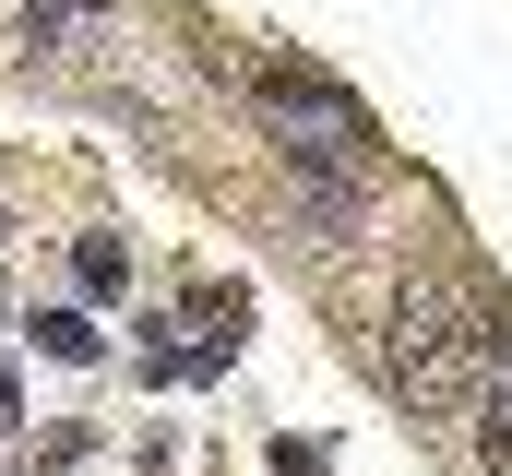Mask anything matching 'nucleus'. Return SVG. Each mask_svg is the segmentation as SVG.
<instances>
[{
  "mask_svg": "<svg viewBox=\"0 0 512 476\" xmlns=\"http://www.w3.org/2000/svg\"><path fill=\"white\" fill-rule=\"evenodd\" d=\"M72 274H84V298H120V286H131V250H120V238H84Z\"/></svg>",
  "mask_w": 512,
  "mask_h": 476,
  "instance_id": "4",
  "label": "nucleus"
},
{
  "mask_svg": "<svg viewBox=\"0 0 512 476\" xmlns=\"http://www.w3.org/2000/svg\"><path fill=\"white\" fill-rule=\"evenodd\" d=\"M393 381H405L429 417H477V334H465L429 286L393 298Z\"/></svg>",
  "mask_w": 512,
  "mask_h": 476,
  "instance_id": "1",
  "label": "nucleus"
},
{
  "mask_svg": "<svg viewBox=\"0 0 512 476\" xmlns=\"http://www.w3.org/2000/svg\"><path fill=\"white\" fill-rule=\"evenodd\" d=\"M84 12H108V0H24V48H60Z\"/></svg>",
  "mask_w": 512,
  "mask_h": 476,
  "instance_id": "5",
  "label": "nucleus"
},
{
  "mask_svg": "<svg viewBox=\"0 0 512 476\" xmlns=\"http://www.w3.org/2000/svg\"><path fill=\"white\" fill-rule=\"evenodd\" d=\"M36 346L60 357V369H96V357H108V334H96L84 310H36Z\"/></svg>",
  "mask_w": 512,
  "mask_h": 476,
  "instance_id": "3",
  "label": "nucleus"
},
{
  "mask_svg": "<svg viewBox=\"0 0 512 476\" xmlns=\"http://www.w3.org/2000/svg\"><path fill=\"white\" fill-rule=\"evenodd\" d=\"M12 429H24V381L0 369V441H12Z\"/></svg>",
  "mask_w": 512,
  "mask_h": 476,
  "instance_id": "6",
  "label": "nucleus"
},
{
  "mask_svg": "<svg viewBox=\"0 0 512 476\" xmlns=\"http://www.w3.org/2000/svg\"><path fill=\"white\" fill-rule=\"evenodd\" d=\"M251 96H262V119L286 131V155H310V167L346 155V96H334V84H310V72H262Z\"/></svg>",
  "mask_w": 512,
  "mask_h": 476,
  "instance_id": "2",
  "label": "nucleus"
}]
</instances>
